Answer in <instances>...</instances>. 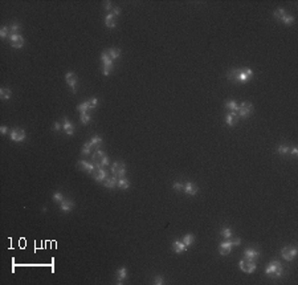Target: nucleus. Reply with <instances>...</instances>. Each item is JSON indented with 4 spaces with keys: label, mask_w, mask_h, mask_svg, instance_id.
I'll return each mask as SVG.
<instances>
[{
    "label": "nucleus",
    "mask_w": 298,
    "mask_h": 285,
    "mask_svg": "<svg viewBox=\"0 0 298 285\" xmlns=\"http://www.w3.org/2000/svg\"><path fill=\"white\" fill-rule=\"evenodd\" d=\"M278 153H280L281 155H285V154H287V153H289V147H287V146H285V145H281L280 147H278Z\"/></svg>",
    "instance_id": "obj_40"
},
{
    "label": "nucleus",
    "mask_w": 298,
    "mask_h": 285,
    "mask_svg": "<svg viewBox=\"0 0 298 285\" xmlns=\"http://www.w3.org/2000/svg\"><path fill=\"white\" fill-rule=\"evenodd\" d=\"M88 104H89V109H96L98 106V100L97 98H90V100H88Z\"/></svg>",
    "instance_id": "obj_37"
},
{
    "label": "nucleus",
    "mask_w": 298,
    "mask_h": 285,
    "mask_svg": "<svg viewBox=\"0 0 298 285\" xmlns=\"http://www.w3.org/2000/svg\"><path fill=\"white\" fill-rule=\"evenodd\" d=\"M113 15H114V16H119V15H121V8L114 7L113 8Z\"/></svg>",
    "instance_id": "obj_45"
},
{
    "label": "nucleus",
    "mask_w": 298,
    "mask_h": 285,
    "mask_svg": "<svg viewBox=\"0 0 298 285\" xmlns=\"http://www.w3.org/2000/svg\"><path fill=\"white\" fill-rule=\"evenodd\" d=\"M240 244H241V239H238V238L235 239V240H233L232 238L227 239L220 244V247H219V253H220L221 256H227V255L231 253L233 245H240Z\"/></svg>",
    "instance_id": "obj_3"
},
{
    "label": "nucleus",
    "mask_w": 298,
    "mask_h": 285,
    "mask_svg": "<svg viewBox=\"0 0 298 285\" xmlns=\"http://www.w3.org/2000/svg\"><path fill=\"white\" fill-rule=\"evenodd\" d=\"M260 251H258L257 248H246L244 251V259L245 260H249V261H255V260H257L258 257H260Z\"/></svg>",
    "instance_id": "obj_11"
},
{
    "label": "nucleus",
    "mask_w": 298,
    "mask_h": 285,
    "mask_svg": "<svg viewBox=\"0 0 298 285\" xmlns=\"http://www.w3.org/2000/svg\"><path fill=\"white\" fill-rule=\"evenodd\" d=\"M8 40H9V44L16 49L23 48L24 44H25V40H24V37L20 35V33H11L9 37H8Z\"/></svg>",
    "instance_id": "obj_8"
},
{
    "label": "nucleus",
    "mask_w": 298,
    "mask_h": 285,
    "mask_svg": "<svg viewBox=\"0 0 298 285\" xmlns=\"http://www.w3.org/2000/svg\"><path fill=\"white\" fill-rule=\"evenodd\" d=\"M90 142H92L93 147H96V150H97V149H99V147H101V145H102V138H101L99 135H94Z\"/></svg>",
    "instance_id": "obj_29"
},
{
    "label": "nucleus",
    "mask_w": 298,
    "mask_h": 285,
    "mask_svg": "<svg viewBox=\"0 0 298 285\" xmlns=\"http://www.w3.org/2000/svg\"><path fill=\"white\" fill-rule=\"evenodd\" d=\"M172 249H174V252H175V253H183V252H186V251H187V247H186V244L183 242L175 240V242L172 243Z\"/></svg>",
    "instance_id": "obj_18"
},
{
    "label": "nucleus",
    "mask_w": 298,
    "mask_h": 285,
    "mask_svg": "<svg viewBox=\"0 0 298 285\" xmlns=\"http://www.w3.org/2000/svg\"><path fill=\"white\" fill-rule=\"evenodd\" d=\"M8 33H9V28L6 27V25L2 27V29H0V37H2L3 40H4V38H8V37H9Z\"/></svg>",
    "instance_id": "obj_35"
},
{
    "label": "nucleus",
    "mask_w": 298,
    "mask_h": 285,
    "mask_svg": "<svg viewBox=\"0 0 298 285\" xmlns=\"http://www.w3.org/2000/svg\"><path fill=\"white\" fill-rule=\"evenodd\" d=\"M0 133H2L3 135H6V134H8V127L7 126H0Z\"/></svg>",
    "instance_id": "obj_44"
},
{
    "label": "nucleus",
    "mask_w": 298,
    "mask_h": 285,
    "mask_svg": "<svg viewBox=\"0 0 298 285\" xmlns=\"http://www.w3.org/2000/svg\"><path fill=\"white\" fill-rule=\"evenodd\" d=\"M225 107L229 111H237L238 110V105H237V102L236 101H233V100H231V101H228L227 104H225Z\"/></svg>",
    "instance_id": "obj_28"
},
{
    "label": "nucleus",
    "mask_w": 298,
    "mask_h": 285,
    "mask_svg": "<svg viewBox=\"0 0 298 285\" xmlns=\"http://www.w3.org/2000/svg\"><path fill=\"white\" fill-rule=\"evenodd\" d=\"M182 242L186 244V247H190V245H192L193 242H195V238H193V235H192V233H187L186 236L182 239Z\"/></svg>",
    "instance_id": "obj_25"
},
{
    "label": "nucleus",
    "mask_w": 298,
    "mask_h": 285,
    "mask_svg": "<svg viewBox=\"0 0 298 285\" xmlns=\"http://www.w3.org/2000/svg\"><path fill=\"white\" fill-rule=\"evenodd\" d=\"M154 284H156V285L165 284V281H163V277H162V276H155V278H154Z\"/></svg>",
    "instance_id": "obj_43"
},
{
    "label": "nucleus",
    "mask_w": 298,
    "mask_h": 285,
    "mask_svg": "<svg viewBox=\"0 0 298 285\" xmlns=\"http://www.w3.org/2000/svg\"><path fill=\"white\" fill-rule=\"evenodd\" d=\"M183 191L187 194V195H190V196H193V195H196L197 194V186L195 183H191V182H187V183L183 184Z\"/></svg>",
    "instance_id": "obj_14"
},
{
    "label": "nucleus",
    "mask_w": 298,
    "mask_h": 285,
    "mask_svg": "<svg viewBox=\"0 0 298 285\" xmlns=\"http://www.w3.org/2000/svg\"><path fill=\"white\" fill-rule=\"evenodd\" d=\"M78 167H79V169H82L84 171H88V173L92 174V175H94V173L97 171L96 163H90V162H86V161H79L78 162Z\"/></svg>",
    "instance_id": "obj_13"
},
{
    "label": "nucleus",
    "mask_w": 298,
    "mask_h": 285,
    "mask_svg": "<svg viewBox=\"0 0 298 285\" xmlns=\"http://www.w3.org/2000/svg\"><path fill=\"white\" fill-rule=\"evenodd\" d=\"M115 276H117V284H122L123 280L127 277V269L125 267L119 268L117 271V273H115Z\"/></svg>",
    "instance_id": "obj_20"
},
{
    "label": "nucleus",
    "mask_w": 298,
    "mask_h": 285,
    "mask_svg": "<svg viewBox=\"0 0 298 285\" xmlns=\"http://www.w3.org/2000/svg\"><path fill=\"white\" fill-rule=\"evenodd\" d=\"M232 235H233V232H232V229L229 227H224L221 229V236L224 239H231Z\"/></svg>",
    "instance_id": "obj_31"
},
{
    "label": "nucleus",
    "mask_w": 298,
    "mask_h": 285,
    "mask_svg": "<svg viewBox=\"0 0 298 285\" xmlns=\"http://www.w3.org/2000/svg\"><path fill=\"white\" fill-rule=\"evenodd\" d=\"M73 207H74V202L73 200H70V199H64L62 202H61V204H60V210L62 211V212H70V211L73 210Z\"/></svg>",
    "instance_id": "obj_15"
},
{
    "label": "nucleus",
    "mask_w": 298,
    "mask_h": 285,
    "mask_svg": "<svg viewBox=\"0 0 298 285\" xmlns=\"http://www.w3.org/2000/svg\"><path fill=\"white\" fill-rule=\"evenodd\" d=\"M285 15H286V12H285V9H282V8H278L274 11V17L278 19V20H282V19L285 17Z\"/></svg>",
    "instance_id": "obj_32"
},
{
    "label": "nucleus",
    "mask_w": 298,
    "mask_h": 285,
    "mask_svg": "<svg viewBox=\"0 0 298 285\" xmlns=\"http://www.w3.org/2000/svg\"><path fill=\"white\" fill-rule=\"evenodd\" d=\"M103 186L107 188H114L115 186H118V179L115 175H111V176H107V178L103 180Z\"/></svg>",
    "instance_id": "obj_19"
},
{
    "label": "nucleus",
    "mask_w": 298,
    "mask_h": 285,
    "mask_svg": "<svg viewBox=\"0 0 298 285\" xmlns=\"http://www.w3.org/2000/svg\"><path fill=\"white\" fill-rule=\"evenodd\" d=\"M297 252H298L297 247L289 245V247H284L281 249V256L284 260H286V261H291V260L297 256Z\"/></svg>",
    "instance_id": "obj_6"
},
{
    "label": "nucleus",
    "mask_w": 298,
    "mask_h": 285,
    "mask_svg": "<svg viewBox=\"0 0 298 285\" xmlns=\"http://www.w3.org/2000/svg\"><path fill=\"white\" fill-rule=\"evenodd\" d=\"M183 184H184V183H180V182H175V183H174V186H172V188L175 190V191H182V190H183Z\"/></svg>",
    "instance_id": "obj_42"
},
{
    "label": "nucleus",
    "mask_w": 298,
    "mask_h": 285,
    "mask_svg": "<svg viewBox=\"0 0 298 285\" xmlns=\"http://www.w3.org/2000/svg\"><path fill=\"white\" fill-rule=\"evenodd\" d=\"M97 163H99V165H101L102 167H106L109 163H110V159H109L107 156L105 155V156H103V158H102L101 161H99V162H97Z\"/></svg>",
    "instance_id": "obj_41"
},
{
    "label": "nucleus",
    "mask_w": 298,
    "mask_h": 285,
    "mask_svg": "<svg viewBox=\"0 0 298 285\" xmlns=\"http://www.w3.org/2000/svg\"><path fill=\"white\" fill-rule=\"evenodd\" d=\"M92 147H93V145H92V142H86V143H84V147H82V155H89L92 153Z\"/></svg>",
    "instance_id": "obj_30"
},
{
    "label": "nucleus",
    "mask_w": 298,
    "mask_h": 285,
    "mask_svg": "<svg viewBox=\"0 0 298 285\" xmlns=\"http://www.w3.org/2000/svg\"><path fill=\"white\" fill-rule=\"evenodd\" d=\"M77 110H78V111H81V113H88V110H90V109H89V104H88V101L82 102V104H79V105L77 106Z\"/></svg>",
    "instance_id": "obj_33"
},
{
    "label": "nucleus",
    "mask_w": 298,
    "mask_h": 285,
    "mask_svg": "<svg viewBox=\"0 0 298 285\" xmlns=\"http://www.w3.org/2000/svg\"><path fill=\"white\" fill-rule=\"evenodd\" d=\"M253 77V70L251 68H240V69H232L228 73V80L238 84H246Z\"/></svg>",
    "instance_id": "obj_1"
},
{
    "label": "nucleus",
    "mask_w": 298,
    "mask_h": 285,
    "mask_svg": "<svg viewBox=\"0 0 298 285\" xmlns=\"http://www.w3.org/2000/svg\"><path fill=\"white\" fill-rule=\"evenodd\" d=\"M105 24H106V27L107 28H110V29H114L115 28V16H114L113 13H107L106 15V17H105Z\"/></svg>",
    "instance_id": "obj_22"
},
{
    "label": "nucleus",
    "mask_w": 298,
    "mask_h": 285,
    "mask_svg": "<svg viewBox=\"0 0 298 285\" xmlns=\"http://www.w3.org/2000/svg\"><path fill=\"white\" fill-rule=\"evenodd\" d=\"M101 60H102V64H103V70H102V73L105 76H109L111 73V70H113V60L110 58V56L107 55V52H103L102 55H101Z\"/></svg>",
    "instance_id": "obj_5"
},
{
    "label": "nucleus",
    "mask_w": 298,
    "mask_h": 285,
    "mask_svg": "<svg viewBox=\"0 0 298 285\" xmlns=\"http://www.w3.org/2000/svg\"><path fill=\"white\" fill-rule=\"evenodd\" d=\"M94 179H96L97 182H102L103 183V180H105L107 178V171L105 170V167H101V169H98L96 173H94Z\"/></svg>",
    "instance_id": "obj_17"
},
{
    "label": "nucleus",
    "mask_w": 298,
    "mask_h": 285,
    "mask_svg": "<svg viewBox=\"0 0 298 285\" xmlns=\"http://www.w3.org/2000/svg\"><path fill=\"white\" fill-rule=\"evenodd\" d=\"M252 113H253V105L249 101H244L241 105H238V110H237L238 117H241V118H248Z\"/></svg>",
    "instance_id": "obj_4"
},
{
    "label": "nucleus",
    "mask_w": 298,
    "mask_h": 285,
    "mask_svg": "<svg viewBox=\"0 0 298 285\" xmlns=\"http://www.w3.org/2000/svg\"><path fill=\"white\" fill-rule=\"evenodd\" d=\"M11 96H12V92L9 90V89H7V88H2L0 89V97L3 98V100H9L11 98Z\"/></svg>",
    "instance_id": "obj_27"
},
{
    "label": "nucleus",
    "mask_w": 298,
    "mask_h": 285,
    "mask_svg": "<svg viewBox=\"0 0 298 285\" xmlns=\"http://www.w3.org/2000/svg\"><path fill=\"white\" fill-rule=\"evenodd\" d=\"M52 198H53V200H54V202H60V203H61L62 200L65 199V198H64V195H62L61 192H54Z\"/></svg>",
    "instance_id": "obj_39"
},
{
    "label": "nucleus",
    "mask_w": 298,
    "mask_h": 285,
    "mask_svg": "<svg viewBox=\"0 0 298 285\" xmlns=\"http://www.w3.org/2000/svg\"><path fill=\"white\" fill-rule=\"evenodd\" d=\"M53 130H56V131H60V130H61V124H60V122H54V125H53Z\"/></svg>",
    "instance_id": "obj_46"
},
{
    "label": "nucleus",
    "mask_w": 298,
    "mask_h": 285,
    "mask_svg": "<svg viewBox=\"0 0 298 285\" xmlns=\"http://www.w3.org/2000/svg\"><path fill=\"white\" fill-rule=\"evenodd\" d=\"M291 156H294V158H297V156H298V150H297V147H293V149H291Z\"/></svg>",
    "instance_id": "obj_47"
},
{
    "label": "nucleus",
    "mask_w": 298,
    "mask_h": 285,
    "mask_svg": "<svg viewBox=\"0 0 298 285\" xmlns=\"http://www.w3.org/2000/svg\"><path fill=\"white\" fill-rule=\"evenodd\" d=\"M111 174L118 176V178H122L126 174V166L123 162H115V163L111 165Z\"/></svg>",
    "instance_id": "obj_10"
},
{
    "label": "nucleus",
    "mask_w": 298,
    "mask_h": 285,
    "mask_svg": "<svg viewBox=\"0 0 298 285\" xmlns=\"http://www.w3.org/2000/svg\"><path fill=\"white\" fill-rule=\"evenodd\" d=\"M118 187L121 190H127L129 187H130V182H129L125 176H122V178L118 179Z\"/></svg>",
    "instance_id": "obj_23"
},
{
    "label": "nucleus",
    "mask_w": 298,
    "mask_h": 285,
    "mask_svg": "<svg viewBox=\"0 0 298 285\" xmlns=\"http://www.w3.org/2000/svg\"><path fill=\"white\" fill-rule=\"evenodd\" d=\"M9 138H11L13 142H23L27 138V134L23 129L15 127V129H12L11 131H9Z\"/></svg>",
    "instance_id": "obj_9"
},
{
    "label": "nucleus",
    "mask_w": 298,
    "mask_h": 285,
    "mask_svg": "<svg viewBox=\"0 0 298 285\" xmlns=\"http://www.w3.org/2000/svg\"><path fill=\"white\" fill-rule=\"evenodd\" d=\"M105 9H106V11L111 9V2H105Z\"/></svg>",
    "instance_id": "obj_48"
},
{
    "label": "nucleus",
    "mask_w": 298,
    "mask_h": 285,
    "mask_svg": "<svg viewBox=\"0 0 298 285\" xmlns=\"http://www.w3.org/2000/svg\"><path fill=\"white\" fill-rule=\"evenodd\" d=\"M265 274L272 278H280L284 274V267L278 260H273L265 268Z\"/></svg>",
    "instance_id": "obj_2"
},
{
    "label": "nucleus",
    "mask_w": 298,
    "mask_h": 285,
    "mask_svg": "<svg viewBox=\"0 0 298 285\" xmlns=\"http://www.w3.org/2000/svg\"><path fill=\"white\" fill-rule=\"evenodd\" d=\"M65 80H66V84L69 86H70V89L73 93H76L77 92V76L74 75L73 72H68L66 75H65Z\"/></svg>",
    "instance_id": "obj_12"
},
{
    "label": "nucleus",
    "mask_w": 298,
    "mask_h": 285,
    "mask_svg": "<svg viewBox=\"0 0 298 285\" xmlns=\"http://www.w3.org/2000/svg\"><path fill=\"white\" fill-rule=\"evenodd\" d=\"M237 118H238V114L237 111H229L228 114L225 115V124L228 126H235L236 122H237Z\"/></svg>",
    "instance_id": "obj_16"
},
{
    "label": "nucleus",
    "mask_w": 298,
    "mask_h": 285,
    "mask_svg": "<svg viewBox=\"0 0 298 285\" xmlns=\"http://www.w3.org/2000/svg\"><path fill=\"white\" fill-rule=\"evenodd\" d=\"M238 267H240V269L244 273H246V274H251V273H253L257 269V264L255 263V261H249V260H241L240 263H238Z\"/></svg>",
    "instance_id": "obj_7"
},
{
    "label": "nucleus",
    "mask_w": 298,
    "mask_h": 285,
    "mask_svg": "<svg viewBox=\"0 0 298 285\" xmlns=\"http://www.w3.org/2000/svg\"><path fill=\"white\" fill-rule=\"evenodd\" d=\"M9 31H11V33H17L20 31V24L19 23H12L11 24V27H9Z\"/></svg>",
    "instance_id": "obj_38"
},
{
    "label": "nucleus",
    "mask_w": 298,
    "mask_h": 285,
    "mask_svg": "<svg viewBox=\"0 0 298 285\" xmlns=\"http://www.w3.org/2000/svg\"><path fill=\"white\" fill-rule=\"evenodd\" d=\"M103 156H105V153L101 150V149H97L96 150V153H94L93 155H92V158H93V161H94V163H97V162H99L101 161Z\"/></svg>",
    "instance_id": "obj_24"
},
{
    "label": "nucleus",
    "mask_w": 298,
    "mask_h": 285,
    "mask_svg": "<svg viewBox=\"0 0 298 285\" xmlns=\"http://www.w3.org/2000/svg\"><path fill=\"white\" fill-rule=\"evenodd\" d=\"M107 55L110 56L111 60H115V58H118L119 56H121V51H119L118 48H110L109 52H107Z\"/></svg>",
    "instance_id": "obj_26"
},
{
    "label": "nucleus",
    "mask_w": 298,
    "mask_h": 285,
    "mask_svg": "<svg viewBox=\"0 0 298 285\" xmlns=\"http://www.w3.org/2000/svg\"><path fill=\"white\" fill-rule=\"evenodd\" d=\"M79 121H81V124H84V125H88L89 122H90V115H89L88 113H81V117H79Z\"/></svg>",
    "instance_id": "obj_34"
},
{
    "label": "nucleus",
    "mask_w": 298,
    "mask_h": 285,
    "mask_svg": "<svg viewBox=\"0 0 298 285\" xmlns=\"http://www.w3.org/2000/svg\"><path fill=\"white\" fill-rule=\"evenodd\" d=\"M62 129L65 130V133L68 135H73V133H74V126L70 121H69L68 118H64V125H62Z\"/></svg>",
    "instance_id": "obj_21"
},
{
    "label": "nucleus",
    "mask_w": 298,
    "mask_h": 285,
    "mask_svg": "<svg viewBox=\"0 0 298 285\" xmlns=\"http://www.w3.org/2000/svg\"><path fill=\"white\" fill-rule=\"evenodd\" d=\"M282 23H284V24H286V25H291V24L293 23H294V17H293V16H290V15H285V17L284 19H282V20H281Z\"/></svg>",
    "instance_id": "obj_36"
}]
</instances>
